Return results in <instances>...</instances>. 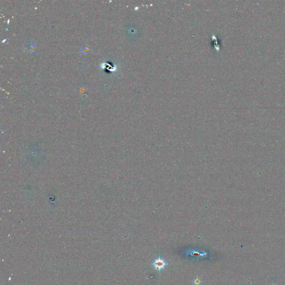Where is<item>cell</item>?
<instances>
[{"mask_svg": "<svg viewBox=\"0 0 285 285\" xmlns=\"http://www.w3.org/2000/svg\"><path fill=\"white\" fill-rule=\"evenodd\" d=\"M153 265L155 269L160 271L162 270H163L165 267V266H166V263L163 258L159 257L155 260L154 261L153 263Z\"/></svg>", "mask_w": 285, "mask_h": 285, "instance_id": "obj_1", "label": "cell"}, {"mask_svg": "<svg viewBox=\"0 0 285 285\" xmlns=\"http://www.w3.org/2000/svg\"><path fill=\"white\" fill-rule=\"evenodd\" d=\"M25 48L27 52L29 54H32L35 50V43L32 41H30L26 44Z\"/></svg>", "mask_w": 285, "mask_h": 285, "instance_id": "obj_2", "label": "cell"}, {"mask_svg": "<svg viewBox=\"0 0 285 285\" xmlns=\"http://www.w3.org/2000/svg\"><path fill=\"white\" fill-rule=\"evenodd\" d=\"M186 255H190L191 256H202V257H205V256L207 255V253L205 252H202L198 251H195V250H192V251H188L185 252Z\"/></svg>", "mask_w": 285, "mask_h": 285, "instance_id": "obj_3", "label": "cell"}, {"mask_svg": "<svg viewBox=\"0 0 285 285\" xmlns=\"http://www.w3.org/2000/svg\"><path fill=\"white\" fill-rule=\"evenodd\" d=\"M81 51L83 53V54H87L89 52H90L91 51V49L89 48V46L87 45H85V46H84L82 48V49H81Z\"/></svg>", "mask_w": 285, "mask_h": 285, "instance_id": "obj_4", "label": "cell"}, {"mask_svg": "<svg viewBox=\"0 0 285 285\" xmlns=\"http://www.w3.org/2000/svg\"><path fill=\"white\" fill-rule=\"evenodd\" d=\"M202 283V280L198 277L195 278L193 281V284L194 285H201Z\"/></svg>", "mask_w": 285, "mask_h": 285, "instance_id": "obj_5", "label": "cell"}]
</instances>
